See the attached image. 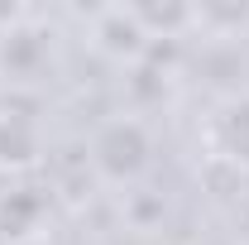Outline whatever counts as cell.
Returning <instances> with one entry per match:
<instances>
[{"instance_id": "cell-1", "label": "cell", "mask_w": 249, "mask_h": 245, "mask_svg": "<svg viewBox=\"0 0 249 245\" xmlns=\"http://www.w3.org/2000/svg\"><path fill=\"white\" fill-rule=\"evenodd\" d=\"M154 163V135L139 116H110V121L96 125L91 135V168L106 178V183H134L144 178Z\"/></svg>"}, {"instance_id": "cell-2", "label": "cell", "mask_w": 249, "mask_h": 245, "mask_svg": "<svg viewBox=\"0 0 249 245\" xmlns=\"http://www.w3.org/2000/svg\"><path fill=\"white\" fill-rule=\"evenodd\" d=\"M91 48L101 53V58L110 62H139L144 58V48H149V29H144V20L134 15V10H124V5H115V10H101L91 20Z\"/></svg>"}, {"instance_id": "cell-3", "label": "cell", "mask_w": 249, "mask_h": 245, "mask_svg": "<svg viewBox=\"0 0 249 245\" xmlns=\"http://www.w3.org/2000/svg\"><path fill=\"white\" fill-rule=\"evenodd\" d=\"M53 34L43 29H29V24H10L0 34V72L10 82H38L53 62Z\"/></svg>"}, {"instance_id": "cell-4", "label": "cell", "mask_w": 249, "mask_h": 245, "mask_svg": "<svg viewBox=\"0 0 249 245\" xmlns=\"http://www.w3.org/2000/svg\"><path fill=\"white\" fill-rule=\"evenodd\" d=\"M43 159V130L29 111H0V168L24 173Z\"/></svg>"}, {"instance_id": "cell-5", "label": "cell", "mask_w": 249, "mask_h": 245, "mask_svg": "<svg viewBox=\"0 0 249 245\" xmlns=\"http://www.w3.org/2000/svg\"><path fill=\"white\" fill-rule=\"evenodd\" d=\"M211 144L225 163L235 168H249V96H235L225 101L211 121Z\"/></svg>"}, {"instance_id": "cell-6", "label": "cell", "mask_w": 249, "mask_h": 245, "mask_svg": "<svg viewBox=\"0 0 249 245\" xmlns=\"http://www.w3.org/2000/svg\"><path fill=\"white\" fill-rule=\"evenodd\" d=\"M48 216V202L38 187H15V192H0V236L5 241H29L38 236Z\"/></svg>"}]
</instances>
